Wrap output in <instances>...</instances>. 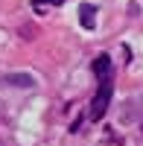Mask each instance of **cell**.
Returning <instances> with one entry per match:
<instances>
[{"label": "cell", "instance_id": "obj_1", "mask_svg": "<svg viewBox=\"0 0 143 146\" xmlns=\"http://www.w3.org/2000/svg\"><path fill=\"white\" fill-rule=\"evenodd\" d=\"M111 94H114L111 76L99 79V88H97V94H93V100H91V108H88V117H91V120H102V117H105L108 102H111Z\"/></svg>", "mask_w": 143, "mask_h": 146}, {"label": "cell", "instance_id": "obj_2", "mask_svg": "<svg viewBox=\"0 0 143 146\" xmlns=\"http://www.w3.org/2000/svg\"><path fill=\"white\" fill-rule=\"evenodd\" d=\"M0 82L12 85V88H35V76H29V73H9V76H3Z\"/></svg>", "mask_w": 143, "mask_h": 146}, {"label": "cell", "instance_id": "obj_3", "mask_svg": "<svg viewBox=\"0 0 143 146\" xmlns=\"http://www.w3.org/2000/svg\"><path fill=\"white\" fill-rule=\"evenodd\" d=\"M79 23H82L85 29H93V27H97V6L82 3V6H79Z\"/></svg>", "mask_w": 143, "mask_h": 146}, {"label": "cell", "instance_id": "obj_4", "mask_svg": "<svg viewBox=\"0 0 143 146\" xmlns=\"http://www.w3.org/2000/svg\"><path fill=\"white\" fill-rule=\"evenodd\" d=\"M111 70H114V64H111V58L105 56V53L93 58V76H97V79H105V76H111Z\"/></svg>", "mask_w": 143, "mask_h": 146}, {"label": "cell", "instance_id": "obj_5", "mask_svg": "<svg viewBox=\"0 0 143 146\" xmlns=\"http://www.w3.org/2000/svg\"><path fill=\"white\" fill-rule=\"evenodd\" d=\"M47 3H50V6H62L64 0H35V9H44Z\"/></svg>", "mask_w": 143, "mask_h": 146}]
</instances>
